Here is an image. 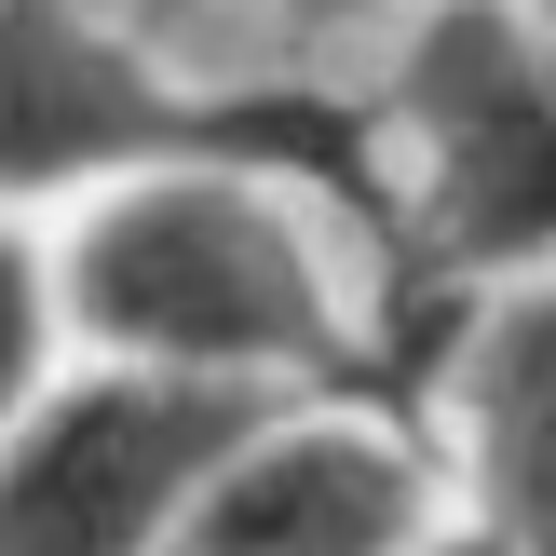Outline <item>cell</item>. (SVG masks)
<instances>
[{"instance_id": "obj_9", "label": "cell", "mask_w": 556, "mask_h": 556, "mask_svg": "<svg viewBox=\"0 0 556 556\" xmlns=\"http://www.w3.org/2000/svg\"><path fill=\"white\" fill-rule=\"evenodd\" d=\"M434 556H516L503 530H448V543H434Z\"/></svg>"}, {"instance_id": "obj_4", "label": "cell", "mask_w": 556, "mask_h": 556, "mask_svg": "<svg viewBox=\"0 0 556 556\" xmlns=\"http://www.w3.org/2000/svg\"><path fill=\"white\" fill-rule=\"evenodd\" d=\"M448 530H476V503L434 434L340 394H271L217 448L177 556H434Z\"/></svg>"}, {"instance_id": "obj_3", "label": "cell", "mask_w": 556, "mask_h": 556, "mask_svg": "<svg viewBox=\"0 0 556 556\" xmlns=\"http://www.w3.org/2000/svg\"><path fill=\"white\" fill-rule=\"evenodd\" d=\"M244 421H258V394H204V380L81 353L0 434V556H177Z\"/></svg>"}, {"instance_id": "obj_2", "label": "cell", "mask_w": 556, "mask_h": 556, "mask_svg": "<svg viewBox=\"0 0 556 556\" xmlns=\"http://www.w3.org/2000/svg\"><path fill=\"white\" fill-rule=\"evenodd\" d=\"M394 177L434 258L530 286L556 271V27L543 0H434L394 41Z\"/></svg>"}, {"instance_id": "obj_5", "label": "cell", "mask_w": 556, "mask_h": 556, "mask_svg": "<svg viewBox=\"0 0 556 556\" xmlns=\"http://www.w3.org/2000/svg\"><path fill=\"white\" fill-rule=\"evenodd\" d=\"M177 123V68L136 54L96 0H0V190H109L163 163Z\"/></svg>"}, {"instance_id": "obj_10", "label": "cell", "mask_w": 556, "mask_h": 556, "mask_svg": "<svg viewBox=\"0 0 556 556\" xmlns=\"http://www.w3.org/2000/svg\"><path fill=\"white\" fill-rule=\"evenodd\" d=\"M543 27H556V0H543Z\"/></svg>"}, {"instance_id": "obj_7", "label": "cell", "mask_w": 556, "mask_h": 556, "mask_svg": "<svg viewBox=\"0 0 556 556\" xmlns=\"http://www.w3.org/2000/svg\"><path fill=\"white\" fill-rule=\"evenodd\" d=\"M54 353H81V340H68V286H54V258L0 217V434H14L27 407L68 380Z\"/></svg>"}, {"instance_id": "obj_8", "label": "cell", "mask_w": 556, "mask_h": 556, "mask_svg": "<svg viewBox=\"0 0 556 556\" xmlns=\"http://www.w3.org/2000/svg\"><path fill=\"white\" fill-rule=\"evenodd\" d=\"M380 0H177V27H163V68L204 81L231 68V54H286V41H340V27H367Z\"/></svg>"}, {"instance_id": "obj_6", "label": "cell", "mask_w": 556, "mask_h": 556, "mask_svg": "<svg viewBox=\"0 0 556 556\" xmlns=\"http://www.w3.org/2000/svg\"><path fill=\"white\" fill-rule=\"evenodd\" d=\"M448 462L476 530H503L516 556H556V271L476 313L448 367Z\"/></svg>"}, {"instance_id": "obj_1", "label": "cell", "mask_w": 556, "mask_h": 556, "mask_svg": "<svg viewBox=\"0 0 556 556\" xmlns=\"http://www.w3.org/2000/svg\"><path fill=\"white\" fill-rule=\"evenodd\" d=\"M54 286H68V340L96 367H163L204 380V394H326L367 340V299L353 258L286 177L258 163H136L54 244Z\"/></svg>"}]
</instances>
